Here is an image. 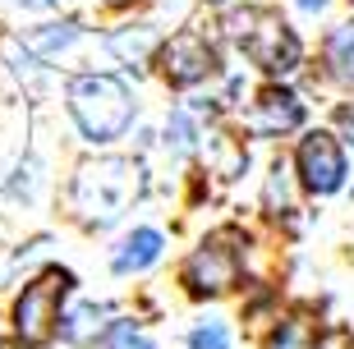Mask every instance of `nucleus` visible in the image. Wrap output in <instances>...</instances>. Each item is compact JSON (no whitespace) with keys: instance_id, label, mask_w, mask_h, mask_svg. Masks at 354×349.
<instances>
[{"instance_id":"2","label":"nucleus","mask_w":354,"mask_h":349,"mask_svg":"<svg viewBox=\"0 0 354 349\" xmlns=\"http://www.w3.org/2000/svg\"><path fill=\"white\" fill-rule=\"evenodd\" d=\"M230 37L244 46L258 69L267 74H290L299 69V37L286 28V19L276 10H239L230 14Z\"/></svg>"},{"instance_id":"16","label":"nucleus","mask_w":354,"mask_h":349,"mask_svg":"<svg viewBox=\"0 0 354 349\" xmlns=\"http://www.w3.org/2000/svg\"><path fill=\"white\" fill-rule=\"evenodd\" d=\"M24 5H60V0H24Z\"/></svg>"},{"instance_id":"11","label":"nucleus","mask_w":354,"mask_h":349,"mask_svg":"<svg viewBox=\"0 0 354 349\" xmlns=\"http://www.w3.org/2000/svg\"><path fill=\"white\" fill-rule=\"evenodd\" d=\"M189 349H230V336H225L221 322H203L194 336H189Z\"/></svg>"},{"instance_id":"12","label":"nucleus","mask_w":354,"mask_h":349,"mask_svg":"<svg viewBox=\"0 0 354 349\" xmlns=\"http://www.w3.org/2000/svg\"><path fill=\"white\" fill-rule=\"evenodd\" d=\"M106 349H152V340H143L133 331V322H115L111 336H106Z\"/></svg>"},{"instance_id":"4","label":"nucleus","mask_w":354,"mask_h":349,"mask_svg":"<svg viewBox=\"0 0 354 349\" xmlns=\"http://www.w3.org/2000/svg\"><path fill=\"white\" fill-rule=\"evenodd\" d=\"M69 294V276L65 272H41L37 281L24 290V299L14 303V326H19V336L41 345V340H51L55 322H60V303Z\"/></svg>"},{"instance_id":"15","label":"nucleus","mask_w":354,"mask_h":349,"mask_svg":"<svg viewBox=\"0 0 354 349\" xmlns=\"http://www.w3.org/2000/svg\"><path fill=\"white\" fill-rule=\"evenodd\" d=\"M0 349H24V345H19V340H0Z\"/></svg>"},{"instance_id":"9","label":"nucleus","mask_w":354,"mask_h":349,"mask_svg":"<svg viewBox=\"0 0 354 349\" xmlns=\"http://www.w3.org/2000/svg\"><path fill=\"white\" fill-rule=\"evenodd\" d=\"M161 258V234L157 230H133L124 248L115 253V272H143Z\"/></svg>"},{"instance_id":"3","label":"nucleus","mask_w":354,"mask_h":349,"mask_svg":"<svg viewBox=\"0 0 354 349\" xmlns=\"http://www.w3.org/2000/svg\"><path fill=\"white\" fill-rule=\"evenodd\" d=\"M239 267H244V258H239V234L221 230L184 262V285H189V294H225V290L239 285Z\"/></svg>"},{"instance_id":"6","label":"nucleus","mask_w":354,"mask_h":349,"mask_svg":"<svg viewBox=\"0 0 354 349\" xmlns=\"http://www.w3.org/2000/svg\"><path fill=\"white\" fill-rule=\"evenodd\" d=\"M299 175L313 194H336L345 180V156L331 133H308L299 142Z\"/></svg>"},{"instance_id":"8","label":"nucleus","mask_w":354,"mask_h":349,"mask_svg":"<svg viewBox=\"0 0 354 349\" xmlns=\"http://www.w3.org/2000/svg\"><path fill=\"white\" fill-rule=\"evenodd\" d=\"M267 349H322V326L308 312H295L276 326V336L267 340Z\"/></svg>"},{"instance_id":"13","label":"nucleus","mask_w":354,"mask_h":349,"mask_svg":"<svg viewBox=\"0 0 354 349\" xmlns=\"http://www.w3.org/2000/svg\"><path fill=\"white\" fill-rule=\"evenodd\" d=\"M69 37H74V28H60V32H41L37 46H41V51H55V46H65Z\"/></svg>"},{"instance_id":"1","label":"nucleus","mask_w":354,"mask_h":349,"mask_svg":"<svg viewBox=\"0 0 354 349\" xmlns=\"http://www.w3.org/2000/svg\"><path fill=\"white\" fill-rule=\"evenodd\" d=\"M69 111L74 120L83 124V133L97 142H111L120 133L129 129L133 120V102H129V88L111 74H83L74 78V88H69Z\"/></svg>"},{"instance_id":"14","label":"nucleus","mask_w":354,"mask_h":349,"mask_svg":"<svg viewBox=\"0 0 354 349\" xmlns=\"http://www.w3.org/2000/svg\"><path fill=\"white\" fill-rule=\"evenodd\" d=\"M304 10H322V5H327V0H299Z\"/></svg>"},{"instance_id":"10","label":"nucleus","mask_w":354,"mask_h":349,"mask_svg":"<svg viewBox=\"0 0 354 349\" xmlns=\"http://www.w3.org/2000/svg\"><path fill=\"white\" fill-rule=\"evenodd\" d=\"M327 55H331V65H336V74L354 78V19L345 28H336V32H331Z\"/></svg>"},{"instance_id":"5","label":"nucleus","mask_w":354,"mask_h":349,"mask_svg":"<svg viewBox=\"0 0 354 349\" xmlns=\"http://www.w3.org/2000/svg\"><path fill=\"white\" fill-rule=\"evenodd\" d=\"M161 69H166V78L175 88H189V83H198V78H207L216 69V51H212V41L203 32L189 28V32H175L161 46Z\"/></svg>"},{"instance_id":"7","label":"nucleus","mask_w":354,"mask_h":349,"mask_svg":"<svg viewBox=\"0 0 354 349\" xmlns=\"http://www.w3.org/2000/svg\"><path fill=\"white\" fill-rule=\"evenodd\" d=\"M304 120V102L299 97H290V92H281V88H267L258 102H253V111H249V124L253 133H281V129H295Z\"/></svg>"}]
</instances>
